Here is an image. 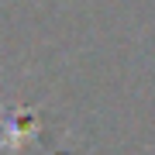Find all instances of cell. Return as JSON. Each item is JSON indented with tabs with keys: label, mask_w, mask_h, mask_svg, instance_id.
<instances>
[{
	"label": "cell",
	"mask_w": 155,
	"mask_h": 155,
	"mask_svg": "<svg viewBox=\"0 0 155 155\" xmlns=\"http://www.w3.org/2000/svg\"><path fill=\"white\" fill-rule=\"evenodd\" d=\"M41 134V107H4L0 104V148L21 152Z\"/></svg>",
	"instance_id": "1"
}]
</instances>
